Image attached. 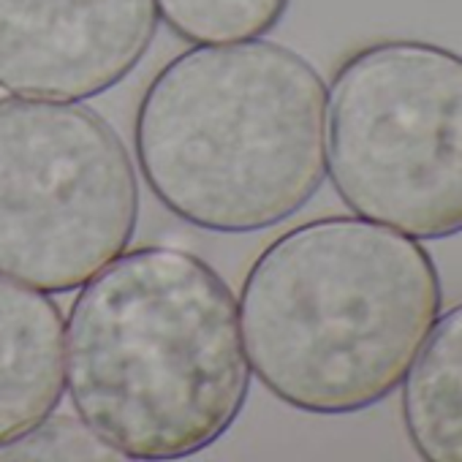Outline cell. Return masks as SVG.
Instances as JSON below:
<instances>
[{
  "label": "cell",
  "mask_w": 462,
  "mask_h": 462,
  "mask_svg": "<svg viewBox=\"0 0 462 462\" xmlns=\"http://www.w3.org/2000/svg\"><path fill=\"white\" fill-rule=\"evenodd\" d=\"M251 375L237 300L190 251H123L71 305L69 397L123 459L209 448L240 419Z\"/></svg>",
  "instance_id": "1"
},
{
  "label": "cell",
  "mask_w": 462,
  "mask_h": 462,
  "mask_svg": "<svg viewBox=\"0 0 462 462\" xmlns=\"http://www.w3.org/2000/svg\"><path fill=\"white\" fill-rule=\"evenodd\" d=\"M251 373L283 405L343 416L386 400L443 308L427 248L359 215L308 220L251 264L240 294Z\"/></svg>",
  "instance_id": "2"
},
{
  "label": "cell",
  "mask_w": 462,
  "mask_h": 462,
  "mask_svg": "<svg viewBox=\"0 0 462 462\" xmlns=\"http://www.w3.org/2000/svg\"><path fill=\"white\" fill-rule=\"evenodd\" d=\"M134 150L152 196L215 235L297 215L327 177V85L278 42L193 47L142 93Z\"/></svg>",
  "instance_id": "3"
},
{
  "label": "cell",
  "mask_w": 462,
  "mask_h": 462,
  "mask_svg": "<svg viewBox=\"0 0 462 462\" xmlns=\"http://www.w3.org/2000/svg\"><path fill=\"white\" fill-rule=\"evenodd\" d=\"M327 174L365 220L462 235V55L416 39L348 55L327 90Z\"/></svg>",
  "instance_id": "4"
},
{
  "label": "cell",
  "mask_w": 462,
  "mask_h": 462,
  "mask_svg": "<svg viewBox=\"0 0 462 462\" xmlns=\"http://www.w3.org/2000/svg\"><path fill=\"white\" fill-rule=\"evenodd\" d=\"M136 223L131 152L96 109L0 98V275L77 291L128 251Z\"/></svg>",
  "instance_id": "5"
},
{
  "label": "cell",
  "mask_w": 462,
  "mask_h": 462,
  "mask_svg": "<svg viewBox=\"0 0 462 462\" xmlns=\"http://www.w3.org/2000/svg\"><path fill=\"white\" fill-rule=\"evenodd\" d=\"M155 0H0V88L88 101L120 85L158 33Z\"/></svg>",
  "instance_id": "6"
},
{
  "label": "cell",
  "mask_w": 462,
  "mask_h": 462,
  "mask_svg": "<svg viewBox=\"0 0 462 462\" xmlns=\"http://www.w3.org/2000/svg\"><path fill=\"white\" fill-rule=\"evenodd\" d=\"M66 392V321L58 302L0 275V446L55 413Z\"/></svg>",
  "instance_id": "7"
},
{
  "label": "cell",
  "mask_w": 462,
  "mask_h": 462,
  "mask_svg": "<svg viewBox=\"0 0 462 462\" xmlns=\"http://www.w3.org/2000/svg\"><path fill=\"white\" fill-rule=\"evenodd\" d=\"M400 386L416 454L430 462H462V302L435 319Z\"/></svg>",
  "instance_id": "8"
},
{
  "label": "cell",
  "mask_w": 462,
  "mask_h": 462,
  "mask_svg": "<svg viewBox=\"0 0 462 462\" xmlns=\"http://www.w3.org/2000/svg\"><path fill=\"white\" fill-rule=\"evenodd\" d=\"M166 28L193 44H237L273 33L291 0H155Z\"/></svg>",
  "instance_id": "9"
},
{
  "label": "cell",
  "mask_w": 462,
  "mask_h": 462,
  "mask_svg": "<svg viewBox=\"0 0 462 462\" xmlns=\"http://www.w3.org/2000/svg\"><path fill=\"white\" fill-rule=\"evenodd\" d=\"M47 459H123V454L101 438L82 416H47L20 438L0 446V462H47Z\"/></svg>",
  "instance_id": "10"
}]
</instances>
